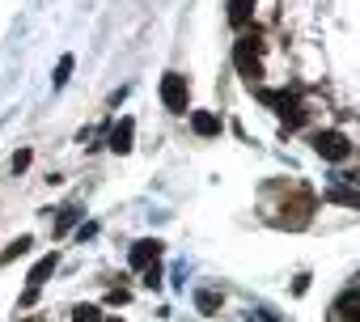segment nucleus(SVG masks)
Wrapping results in <instances>:
<instances>
[{
	"label": "nucleus",
	"mask_w": 360,
	"mask_h": 322,
	"mask_svg": "<svg viewBox=\"0 0 360 322\" xmlns=\"http://www.w3.org/2000/svg\"><path fill=\"white\" fill-rule=\"evenodd\" d=\"M72 64H77L72 56H60V64H56V77H51V85H56V89H64V85H68V77H72Z\"/></svg>",
	"instance_id": "15"
},
{
	"label": "nucleus",
	"mask_w": 360,
	"mask_h": 322,
	"mask_svg": "<svg viewBox=\"0 0 360 322\" xmlns=\"http://www.w3.org/2000/svg\"><path fill=\"white\" fill-rule=\"evenodd\" d=\"M72 322H102V309L98 305H77L72 309Z\"/></svg>",
	"instance_id": "17"
},
{
	"label": "nucleus",
	"mask_w": 360,
	"mask_h": 322,
	"mask_svg": "<svg viewBox=\"0 0 360 322\" xmlns=\"http://www.w3.org/2000/svg\"><path fill=\"white\" fill-rule=\"evenodd\" d=\"M34 301H39V288H26V292H22V297H18V305H22V309H30V305H34Z\"/></svg>",
	"instance_id": "19"
},
{
	"label": "nucleus",
	"mask_w": 360,
	"mask_h": 322,
	"mask_svg": "<svg viewBox=\"0 0 360 322\" xmlns=\"http://www.w3.org/2000/svg\"><path fill=\"white\" fill-rule=\"evenodd\" d=\"M326 200L330 204H343V208H360V187H326Z\"/></svg>",
	"instance_id": "11"
},
{
	"label": "nucleus",
	"mask_w": 360,
	"mask_h": 322,
	"mask_svg": "<svg viewBox=\"0 0 360 322\" xmlns=\"http://www.w3.org/2000/svg\"><path fill=\"white\" fill-rule=\"evenodd\" d=\"M195 309H200V314H217V309H221V292L200 288V292H195Z\"/></svg>",
	"instance_id": "14"
},
{
	"label": "nucleus",
	"mask_w": 360,
	"mask_h": 322,
	"mask_svg": "<svg viewBox=\"0 0 360 322\" xmlns=\"http://www.w3.org/2000/svg\"><path fill=\"white\" fill-rule=\"evenodd\" d=\"M144 284H148V288H157V284H161V267H157V263H153V267H144Z\"/></svg>",
	"instance_id": "18"
},
{
	"label": "nucleus",
	"mask_w": 360,
	"mask_h": 322,
	"mask_svg": "<svg viewBox=\"0 0 360 322\" xmlns=\"http://www.w3.org/2000/svg\"><path fill=\"white\" fill-rule=\"evenodd\" d=\"M250 22H255V0H229V26L246 30Z\"/></svg>",
	"instance_id": "10"
},
{
	"label": "nucleus",
	"mask_w": 360,
	"mask_h": 322,
	"mask_svg": "<svg viewBox=\"0 0 360 322\" xmlns=\"http://www.w3.org/2000/svg\"><path fill=\"white\" fill-rule=\"evenodd\" d=\"M102 322H123V318H102Z\"/></svg>",
	"instance_id": "21"
},
{
	"label": "nucleus",
	"mask_w": 360,
	"mask_h": 322,
	"mask_svg": "<svg viewBox=\"0 0 360 322\" xmlns=\"http://www.w3.org/2000/svg\"><path fill=\"white\" fill-rule=\"evenodd\" d=\"M314 153H318L322 161H335V166H339V161L352 157V144H347L343 131H318V136H314Z\"/></svg>",
	"instance_id": "4"
},
{
	"label": "nucleus",
	"mask_w": 360,
	"mask_h": 322,
	"mask_svg": "<svg viewBox=\"0 0 360 322\" xmlns=\"http://www.w3.org/2000/svg\"><path fill=\"white\" fill-rule=\"evenodd\" d=\"M233 64H238V72H242L250 85L263 77V34H259V30H246V34L233 43Z\"/></svg>",
	"instance_id": "2"
},
{
	"label": "nucleus",
	"mask_w": 360,
	"mask_h": 322,
	"mask_svg": "<svg viewBox=\"0 0 360 322\" xmlns=\"http://www.w3.org/2000/svg\"><path fill=\"white\" fill-rule=\"evenodd\" d=\"M30 246H34V238H30V233H22V238H13V242H9V250H0V267H9L13 259H22V255H26Z\"/></svg>",
	"instance_id": "12"
},
{
	"label": "nucleus",
	"mask_w": 360,
	"mask_h": 322,
	"mask_svg": "<svg viewBox=\"0 0 360 322\" xmlns=\"http://www.w3.org/2000/svg\"><path fill=\"white\" fill-rule=\"evenodd\" d=\"M56 267H60V255H56V250H51V255H43V259L30 267V276H26V280H30V288H43V284H47V276H51Z\"/></svg>",
	"instance_id": "9"
},
{
	"label": "nucleus",
	"mask_w": 360,
	"mask_h": 322,
	"mask_svg": "<svg viewBox=\"0 0 360 322\" xmlns=\"http://www.w3.org/2000/svg\"><path fill=\"white\" fill-rule=\"evenodd\" d=\"M221 115H212V110H191V131L195 136H204V140H212V136H221Z\"/></svg>",
	"instance_id": "7"
},
{
	"label": "nucleus",
	"mask_w": 360,
	"mask_h": 322,
	"mask_svg": "<svg viewBox=\"0 0 360 322\" xmlns=\"http://www.w3.org/2000/svg\"><path fill=\"white\" fill-rule=\"evenodd\" d=\"M161 102L169 115H187L191 110V81L183 72H165L161 77Z\"/></svg>",
	"instance_id": "3"
},
{
	"label": "nucleus",
	"mask_w": 360,
	"mask_h": 322,
	"mask_svg": "<svg viewBox=\"0 0 360 322\" xmlns=\"http://www.w3.org/2000/svg\"><path fill=\"white\" fill-rule=\"evenodd\" d=\"M106 301H110V305H123V301H127V288H110V297H106Z\"/></svg>",
	"instance_id": "20"
},
{
	"label": "nucleus",
	"mask_w": 360,
	"mask_h": 322,
	"mask_svg": "<svg viewBox=\"0 0 360 322\" xmlns=\"http://www.w3.org/2000/svg\"><path fill=\"white\" fill-rule=\"evenodd\" d=\"M335 314H339L343 322H360V288H343V292L335 297Z\"/></svg>",
	"instance_id": "8"
},
{
	"label": "nucleus",
	"mask_w": 360,
	"mask_h": 322,
	"mask_svg": "<svg viewBox=\"0 0 360 322\" xmlns=\"http://www.w3.org/2000/svg\"><path fill=\"white\" fill-rule=\"evenodd\" d=\"M157 259H161V242H157V238H144V242H136V246H131V267H136V271L153 267Z\"/></svg>",
	"instance_id": "6"
},
{
	"label": "nucleus",
	"mask_w": 360,
	"mask_h": 322,
	"mask_svg": "<svg viewBox=\"0 0 360 322\" xmlns=\"http://www.w3.org/2000/svg\"><path fill=\"white\" fill-rule=\"evenodd\" d=\"M255 98H259L263 106H271L288 131L305 127V106H301V98H297V94H288V89H255Z\"/></svg>",
	"instance_id": "1"
},
{
	"label": "nucleus",
	"mask_w": 360,
	"mask_h": 322,
	"mask_svg": "<svg viewBox=\"0 0 360 322\" xmlns=\"http://www.w3.org/2000/svg\"><path fill=\"white\" fill-rule=\"evenodd\" d=\"M106 144H110V153H119V157H127V153L136 148V119H119V123L110 127V136H106Z\"/></svg>",
	"instance_id": "5"
},
{
	"label": "nucleus",
	"mask_w": 360,
	"mask_h": 322,
	"mask_svg": "<svg viewBox=\"0 0 360 322\" xmlns=\"http://www.w3.org/2000/svg\"><path fill=\"white\" fill-rule=\"evenodd\" d=\"M81 217H85V212H81L77 204H68V208H60V217H56V238H60V233H68V229H72V225H77Z\"/></svg>",
	"instance_id": "13"
},
{
	"label": "nucleus",
	"mask_w": 360,
	"mask_h": 322,
	"mask_svg": "<svg viewBox=\"0 0 360 322\" xmlns=\"http://www.w3.org/2000/svg\"><path fill=\"white\" fill-rule=\"evenodd\" d=\"M30 161H34V153H30V148H18L13 161H9V170H13V174H26V170H30Z\"/></svg>",
	"instance_id": "16"
}]
</instances>
